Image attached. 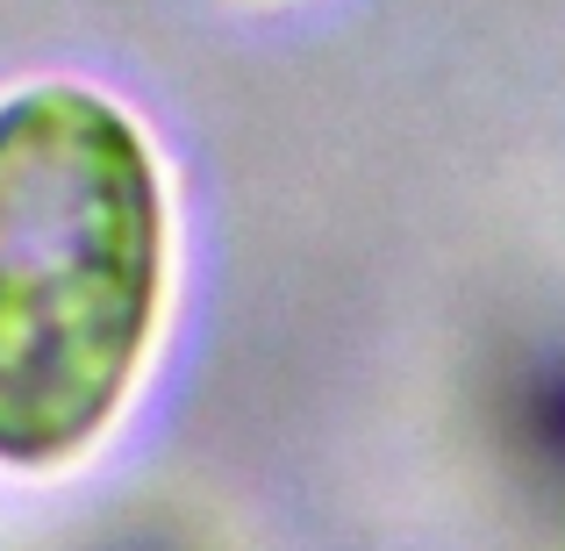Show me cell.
I'll return each instance as SVG.
<instances>
[{
  "instance_id": "1",
  "label": "cell",
  "mask_w": 565,
  "mask_h": 551,
  "mask_svg": "<svg viewBox=\"0 0 565 551\" xmlns=\"http://www.w3.org/2000/svg\"><path fill=\"white\" fill-rule=\"evenodd\" d=\"M166 294V180L94 86L0 100V458H79L122 409Z\"/></svg>"
}]
</instances>
